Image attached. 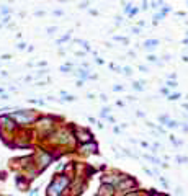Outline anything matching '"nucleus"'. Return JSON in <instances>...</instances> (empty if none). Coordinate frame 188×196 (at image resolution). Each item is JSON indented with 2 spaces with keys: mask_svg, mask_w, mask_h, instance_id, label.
I'll return each instance as SVG.
<instances>
[{
  "mask_svg": "<svg viewBox=\"0 0 188 196\" xmlns=\"http://www.w3.org/2000/svg\"><path fill=\"white\" fill-rule=\"evenodd\" d=\"M66 183H67L66 178H64L62 181H56V183H53V185H51V188H49V196H58V194L62 191V188L66 186Z\"/></svg>",
  "mask_w": 188,
  "mask_h": 196,
  "instance_id": "nucleus-1",
  "label": "nucleus"
}]
</instances>
